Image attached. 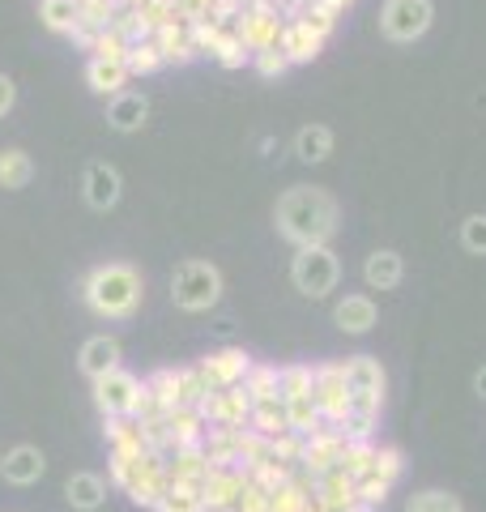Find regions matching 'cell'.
I'll return each instance as SVG.
<instances>
[{
    "mask_svg": "<svg viewBox=\"0 0 486 512\" xmlns=\"http://www.w3.org/2000/svg\"><path fill=\"white\" fill-rule=\"evenodd\" d=\"M337 218H342V210H337L333 192L312 188V184L286 188L278 197V205H273V227H278V235L295 248L329 244L337 235Z\"/></svg>",
    "mask_w": 486,
    "mask_h": 512,
    "instance_id": "1",
    "label": "cell"
},
{
    "mask_svg": "<svg viewBox=\"0 0 486 512\" xmlns=\"http://www.w3.org/2000/svg\"><path fill=\"white\" fill-rule=\"evenodd\" d=\"M145 299V278L141 269H133L128 261H107L94 265L86 278H81V303L103 316V320H124L141 308Z\"/></svg>",
    "mask_w": 486,
    "mask_h": 512,
    "instance_id": "2",
    "label": "cell"
},
{
    "mask_svg": "<svg viewBox=\"0 0 486 512\" xmlns=\"http://www.w3.org/2000/svg\"><path fill=\"white\" fill-rule=\"evenodd\" d=\"M226 282H222V269L214 261H180L171 274V303L180 312H209L214 303L222 299Z\"/></svg>",
    "mask_w": 486,
    "mask_h": 512,
    "instance_id": "3",
    "label": "cell"
},
{
    "mask_svg": "<svg viewBox=\"0 0 486 512\" xmlns=\"http://www.w3.org/2000/svg\"><path fill=\"white\" fill-rule=\"evenodd\" d=\"M145 402H150V389L128 367H116L103 380H94V406H99L103 419H141Z\"/></svg>",
    "mask_w": 486,
    "mask_h": 512,
    "instance_id": "4",
    "label": "cell"
},
{
    "mask_svg": "<svg viewBox=\"0 0 486 512\" xmlns=\"http://www.w3.org/2000/svg\"><path fill=\"white\" fill-rule=\"evenodd\" d=\"M290 282L295 291L307 299H324L329 291H337L342 282V261L329 244H312V248H295V261H290Z\"/></svg>",
    "mask_w": 486,
    "mask_h": 512,
    "instance_id": "5",
    "label": "cell"
},
{
    "mask_svg": "<svg viewBox=\"0 0 486 512\" xmlns=\"http://www.w3.org/2000/svg\"><path fill=\"white\" fill-rule=\"evenodd\" d=\"M435 22L431 0H384L380 9V35L388 43H418Z\"/></svg>",
    "mask_w": 486,
    "mask_h": 512,
    "instance_id": "6",
    "label": "cell"
},
{
    "mask_svg": "<svg viewBox=\"0 0 486 512\" xmlns=\"http://www.w3.org/2000/svg\"><path fill=\"white\" fill-rule=\"evenodd\" d=\"M346 367V380H350V410L354 414H376L380 419V406H384V367L380 359L371 355H354L342 363Z\"/></svg>",
    "mask_w": 486,
    "mask_h": 512,
    "instance_id": "7",
    "label": "cell"
},
{
    "mask_svg": "<svg viewBox=\"0 0 486 512\" xmlns=\"http://www.w3.org/2000/svg\"><path fill=\"white\" fill-rule=\"evenodd\" d=\"M312 397L320 406V419L337 427L350 414V380H346V367L342 363H320L316 376H312Z\"/></svg>",
    "mask_w": 486,
    "mask_h": 512,
    "instance_id": "8",
    "label": "cell"
},
{
    "mask_svg": "<svg viewBox=\"0 0 486 512\" xmlns=\"http://www.w3.org/2000/svg\"><path fill=\"white\" fill-rule=\"evenodd\" d=\"M81 197H86L90 210H116L120 197H124V175L116 163H103V158H94V163H86V171H81Z\"/></svg>",
    "mask_w": 486,
    "mask_h": 512,
    "instance_id": "9",
    "label": "cell"
},
{
    "mask_svg": "<svg viewBox=\"0 0 486 512\" xmlns=\"http://www.w3.org/2000/svg\"><path fill=\"white\" fill-rule=\"evenodd\" d=\"M252 363L256 359L243 346H222V350H214V355H205L197 363V372L205 380V389L214 393V389H235V384H243V376L252 372Z\"/></svg>",
    "mask_w": 486,
    "mask_h": 512,
    "instance_id": "10",
    "label": "cell"
},
{
    "mask_svg": "<svg viewBox=\"0 0 486 512\" xmlns=\"http://www.w3.org/2000/svg\"><path fill=\"white\" fill-rule=\"evenodd\" d=\"M201 419L209 427H248L252 419V397L243 393V384H235V389H214V393H205L201 402Z\"/></svg>",
    "mask_w": 486,
    "mask_h": 512,
    "instance_id": "11",
    "label": "cell"
},
{
    "mask_svg": "<svg viewBox=\"0 0 486 512\" xmlns=\"http://www.w3.org/2000/svg\"><path fill=\"white\" fill-rule=\"evenodd\" d=\"M243 478H248V470H243V466H214V470H209L205 487H201L205 512H235Z\"/></svg>",
    "mask_w": 486,
    "mask_h": 512,
    "instance_id": "12",
    "label": "cell"
},
{
    "mask_svg": "<svg viewBox=\"0 0 486 512\" xmlns=\"http://www.w3.org/2000/svg\"><path fill=\"white\" fill-rule=\"evenodd\" d=\"M77 367H81V376H86L90 384L103 380L107 372H116V367H120V342L111 338V333H94V338L81 342Z\"/></svg>",
    "mask_w": 486,
    "mask_h": 512,
    "instance_id": "13",
    "label": "cell"
},
{
    "mask_svg": "<svg viewBox=\"0 0 486 512\" xmlns=\"http://www.w3.org/2000/svg\"><path fill=\"white\" fill-rule=\"evenodd\" d=\"M47 470V461L35 444H13L5 457H0V474H5L9 487H35Z\"/></svg>",
    "mask_w": 486,
    "mask_h": 512,
    "instance_id": "14",
    "label": "cell"
},
{
    "mask_svg": "<svg viewBox=\"0 0 486 512\" xmlns=\"http://www.w3.org/2000/svg\"><path fill=\"white\" fill-rule=\"evenodd\" d=\"M145 120H150V99L141 90H120L107 99V124L116 133H137Z\"/></svg>",
    "mask_w": 486,
    "mask_h": 512,
    "instance_id": "15",
    "label": "cell"
},
{
    "mask_svg": "<svg viewBox=\"0 0 486 512\" xmlns=\"http://www.w3.org/2000/svg\"><path fill=\"white\" fill-rule=\"evenodd\" d=\"M401 278H405V261L393 248H376L363 261V282L371 286V291H397Z\"/></svg>",
    "mask_w": 486,
    "mask_h": 512,
    "instance_id": "16",
    "label": "cell"
},
{
    "mask_svg": "<svg viewBox=\"0 0 486 512\" xmlns=\"http://www.w3.org/2000/svg\"><path fill=\"white\" fill-rule=\"evenodd\" d=\"M107 487H111V483H107L103 474L77 470V474H69V483H64V500H69L77 512H94V508H103Z\"/></svg>",
    "mask_w": 486,
    "mask_h": 512,
    "instance_id": "17",
    "label": "cell"
},
{
    "mask_svg": "<svg viewBox=\"0 0 486 512\" xmlns=\"http://www.w3.org/2000/svg\"><path fill=\"white\" fill-rule=\"evenodd\" d=\"M376 299L371 295H346V299H337V308H333V320H337V329L342 333H371V325H376Z\"/></svg>",
    "mask_w": 486,
    "mask_h": 512,
    "instance_id": "18",
    "label": "cell"
},
{
    "mask_svg": "<svg viewBox=\"0 0 486 512\" xmlns=\"http://www.w3.org/2000/svg\"><path fill=\"white\" fill-rule=\"evenodd\" d=\"M162 423H167V436H171V453L175 448H188V444H201L205 440V419L197 406H175L162 414Z\"/></svg>",
    "mask_w": 486,
    "mask_h": 512,
    "instance_id": "19",
    "label": "cell"
},
{
    "mask_svg": "<svg viewBox=\"0 0 486 512\" xmlns=\"http://www.w3.org/2000/svg\"><path fill=\"white\" fill-rule=\"evenodd\" d=\"M116 13H120L116 0H81V22H77V30H73L69 39H73L77 47H86V52H90L94 35H99V30H107L111 22H116Z\"/></svg>",
    "mask_w": 486,
    "mask_h": 512,
    "instance_id": "20",
    "label": "cell"
},
{
    "mask_svg": "<svg viewBox=\"0 0 486 512\" xmlns=\"http://www.w3.org/2000/svg\"><path fill=\"white\" fill-rule=\"evenodd\" d=\"M167 470L175 483H192V487H205L209 470H214V461L205 457L201 444H188V448H175V453L167 457Z\"/></svg>",
    "mask_w": 486,
    "mask_h": 512,
    "instance_id": "21",
    "label": "cell"
},
{
    "mask_svg": "<svg viewBox=\"0 0 486 512\" xmlns=\"http://www.w3.org/2000/svg\"><path fill=\"white\" fill-rule=\"evenodd\" d=\"M128 82H133V77H128L124 60H99V56L86 60V86H90L94 94H103V99L128 90Z\"/></svg>",
    "mask_w": 486,
    "mask_h": 512,
    "instance_id": "22",
    "label": "cell"
},
{
    "mask_svg": "<svg viewBox=\"0 0 486 512\" xmlns=\"http://www.w3.org/2000/svg\"><path fill=\"white\" fill-rule=\"evenodd\" d=\"M278 47L286 52V60H290V64H312V60L320 56L324 39L316 35L312 26H303V22L290 18V22H286V30H282V43H278Z\"/></svg>",
    "mask_w": 486,
    "mask_h": 512,
    "instance_id": "23",
    "label": "cell"
},
{
    "mask_svg": "<svg viewBox=\"0 0 486 512\" xmlns=\"http://www.w3.org/2000/svg\"><path fill=\"white\" fill-rule=\"evenodd\" d=\"M154 43H158V52L167 56V64H188L192 56H197V47H192V35H188V22L184 18L162 22L154 30Z\"/></svg>",
    "mask_w": 486,
    "mask_h": 512,
    "instance_id": "24",
    "label": "cell"
},
{
    "mask_svg": "<svg viewBox=\"0 0 486 512\" xmlns=\"http://www.w3.org/2000/svg\"><path fill=\"white\" fill-rule=\"evenodd\" d=\"M248 427L256 431V436H282V431H290V419H286V402L282 397H265V402H252V419Z\"/></svg>",
    "mask_w": 486,
    "mask_h": 512,
    "instance_id": "25",
    "label": "cell"
},
{
    "mask_svg": "<svg viewBox=\"0 0 486 512\" xmlns=\"http://www.w3.org/2000/svg\"><path fill=\"white\" fill-rule=\"evenodd\" d=\"M295 154H299V163H324L333 154V128L303 124L295 133Z\"/></svg>",
    "mask_w": 486,
    "mask_h": 512,
    "instance_id": "26",
    "label": "cell"
},
{
    "mask_svg": "<svg viewBox=\"0 0 486 512\" xmlns=\"http://www.w3.org/2000/svg\"><path fill=\"white\" fill-rule=\"evenodd\" d=\"M39 22L52 35H73L81 22V0H39Z\"/></svg>",
    "mask_w": 486,
    "mask_h": 512,
    "instance_id": "27",
    "label": "cell"
},
{
    "mask_svg": "<svg viewBox=\"0 0 486 512\" xmlns=\"http://www.w3.org/2000/svg\"><path fill=\"white\" fill-rule=\"evenodd\" d=\"M107 448H124V453H145V427L141 419H103Z\"/></svg>",
    "mask_w": 486,
    "mask_h": 512,
    "instance_id": "28",
    "label": "cell"
},
{
    "mask_svg": "<svg viewBox=\"0 0 486 512\" xmlns=\"http://www.w3.org/2000/svg\"><path fill=\"white\" fill-rule=\"evenodd\" d=\"M316 491V478L307 483L303 474H290V483L269 491V512H307V495Z\"/></svg>",
    "mask_w": 486,
    "mask_h": 512,
    "instance_id": "29",
    "label": "cell"
},
{
    "mask_svg": "<svg viewBox=\"0 0 486 512\" xmlns=\"http://www.w3.org/2000/svg\"><path fill=\"white\" fill-rule=\"evenodd\" d=\"M316 495H320L324 508H329V504H359V495H354V478H350L342 466L324 470V474L316 478Z\"/></svg>",
    "mask_w": 486,
    "mask_h": 512,
    "instance_id": "30",
    "label": "cell"
},
{
    "mask_svg": "<svg viewBox=\"0 0 486 512\" xmlns=\"http://www.w3.org/2000/svg\"><path fill=\"white\" fill-rule=\"evenodd\" d=\"M286 419H290V431H299V436H316V431L324 427L320 419V406L312 393H299V397H286Z\"/></svg>",
    "mask_w": 486,
    "mask_h": 512,
    "instance_id": "31",
    "label": "cell"
},
{
    "mask_svg": "<svg viewBox=\"0 0 486 512\" xmlns=\"http://www.w3.org/2000/svg\"><path fill=\"white\" fill-rule=\"evenodd\" d=\"M30 175H35V163H30V154H26V150H18V146L0 150V188L18 192V188L30 184Z\"/></svg>",
    "mask_w": 486,
    "mask_h": 512,
    "instance_id": "32",
    "label": "cell"
},
{
    "mask_svg": "<svg viewBox=\"0 0 486 512\" xmlns=\"http://www.w3.org/2000/svg\"><path fill=\"white\" fill-rule=\"evenodd\" d=\"M162 64H167V56L158 52V43L154 39H137V43H128V56H124V69L128 77H150L158 73Z\"/></svg>",
    "mask_w": 486,
    "mask_h": 512,
    "instance_id": "33",
    "label": "cell"
},
{
    "mask_svg": "<svg viewBox=\"0 0 486 512\" xmlns=\"http://www.w3.org/2000/svg\"><path fill=\"white\" fill-rule=\"evenodd\" d=\"M312 376H316V367H307V363H286V367H278V397L286 402V397L312 393Z\"/></svg>",
    "mask_w": 486,
    "mask_h": 512,
    "instance_id": "34",
    "label": "cell"
},
{
    "mask_svg": "<svg viewBox=\"0 0 486 512\" xmlns=\"http://www.w3.org/2000/svg\"><path fill=\"white\" fill-rule=\"evenodd\" d=\"M371 457H376V444H371V440H346L342 461H337V466H342L354 483H359L363 474H371Z\"/></svg>",
    "mask_w": 486,
    "mask_h": 512,
    "instance_id": "35",
    "label": "cell"
},
{
    "mask_svg": "<svg viewBox=\"0 0 486 512\" xmlns=\"http://www.w3.org/2000/svg\"><path fill=\"white\" fill-rule=\"evenodd\" d=\"M154 512H205L201 487H192V483H175V487L158 500V508H154Z\"/></svg>",
    "mask_w": 486,
    "mask_h": 512,
    "instance_id": "36",
    "label": "cell"
},
{
    "mask_svg": "<svg viewBox=\"0 0 486 512\" xmlns=\"http://www.w3.org/2000/svg\"><path fill=\"white\" fill-rule=\"evenodd\" d=\"M243 393H248L252 402H265V397H278V367L252 363V372L243 376Z\"/></svg>",
    "mask_w": 486,
    "mask_h": 512,
    "instance_id": "37",
    "label": "cell"
},
{
    "mask_svg": "<svg viewBox=\"0 0 486 512\" xmlns=\"http://www.w3.org/2000/svg\"><path fill=\"white\" fill-rule=\"evenodd\" d=\"M405 512H465V508H461L457 495H448V491H440V487H427V491L410 495Z\"/></svg>",
    "mask_w": 486,
    "mask_h": 512,
    "instance_id": "38",
    "label": "cell"
},
{
    "mask_svg": "<svg viewBox=\"0 0 486 512\" xmlns=\"http://www.w3.org/2000/svg\"><path fill=\"white\" fill-rule=\"evenodd\" d=\"M401 470H405L401 448H393V444H376V457H371V474L384 478V483H397Z\"/></svg>",
    "mask_w": 486,
    "mask_h": 512,
    "instance_id": "39",
    "label": "cell"
},
{
    "mask_svg": "<svg viewBox=\"0 0 486 512\" xmlns=\"http://www.w3.org/2000/svg\"><path fill=\"white\" fill-rule=\"evenodd\" d=\"M90 56H99V60H124L128 56V39L120 35V30H99L94 35V43H90Z\"/></svg>",
    "mask_w": 486,
    "mask_h": 512,
    "instance_id": "40",
    "label": "cell"
},
{
    "mask_svg": "<svg viewBox=\"0 0 486 512\" xmlns=\"http://www.w3.org/2000/svg\"><path fill=\"white\" fill-rule=\"evenodd\" d=\"M388 491H393V483H384V478H376V474H363L359 483H354V495H359V504L371 512V508H380L384 500H388Z\"/></svg>",
    "mask_w": 486,
    "mask_h": 512,
    "instance_id": "41",
    "label": "cell"
},
{
    "mask_svg": "<svg viewBox=\"0 0 486 512\" xmlns=\"http://www.w3.org/2000/svg\"><path fill=\"white\" fill-rule=\"evenodd\" d=\"M461 248L469 256H486V214H469L461 222Z\"/></svg>",
    "mask_w": 486,
    "mask_h": 512,
    "instance_id": "42",
    "label": "cell"
},
{
    "mask_svg": "<svg viewBox=\"0 0 486 512\" xmlns=\"http://www.w3.org/2000/svg\"><path fill=\"white\" fill-rule=\"evenodd\" d=\"M252 69L265 77V82H273V77H282L290 69V60L282 47H265V52H252Z\"/></svg>",
    "mask_w": 486,
    "mask_h": 512,
    "instance_id": "43",
    "label": "cell"
},
{
    "mask_svg": "<svg viewBox=\"0 0 486 512\" xmlns=\"http://www.w3.org/2000/svg\"><path fill=\"white\" fill-rule=\"evenodd\" d=\"M235 512H269V491L261 483H252V478H243V491H239Z\"/></svg>",
    "mask_w": 486,
    "mask_h": 512,
    "instance_id": "44",
    "label": "cell"
},
{
    "mask_svg": "<svg viewBox=\"0 0 486 512\" xmlns=\"http://www.w3.org/2000/svg\"><path fill=\"white\" fill-rule=\"evenodd\" d=\"M13 103H18V86H13L9 73H0V120L13 111Z\"/></svg>",
    "mask_w": 486,
    "mask_h": 512,
    "instance_id": "45",
    "label": "cell"
},
{
    "mask_svg": "<svg viewBox=\"0 0 486 512\" xmlns=\"http://www.w3.org/2000/svg\"><path fill=\"white\" fill-rule=\"evenodd\" d=\"M320 5L329 9V13H337V18H342V13H346V9L354 5V0H320Z\"/></svg>",
    "mask_w": 486,
    "mask_h": 512,
    "instance_id": "46",
    "label": "cell"
},
{
    "mask_svg": "<svg viewBox=\"0 0 486 512\" xmlns=\"http://www.w3.org/2000/svg\"><path fill=\"white\" fill-rule=\"evenodd\" d=\"M474 393L482 397V402H486V363L478 367V372H474Z\"/></svg>",
    "mask_w": 486,
    "mask_h": 512,
    "instance_id": "47",
    "label": "cell"
},
{
    "mask_svg": "<svg viewBox=\"0 0 486 512\" xmlns=\"http://www.w3.org/2000/svg\"><path fill=\"white\" fill-rule=\"evenodd\" d=\"M324 512H367V508H363V504H329Z\"/></svg>",
    "mask_w": 486,
    "mask_h": 512,
    "instance_id": "48",
    "label": "cell"
},
{
    "mask_svg": "<svg viewBox=\"0 0 486 512\" xmlns=\"http://www.w3.org/2000/svg\"><path fill=\"white\" fill-rule=\"evenodd\" d=\"M116 5H120V9H141L145 0H116Z\"/></svg>",
    "mask_w": 486,
    "mask_h": 512,
    "instance_id": "49",
    "label": "cell"
}]
</instances>
